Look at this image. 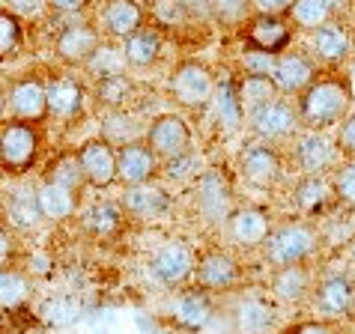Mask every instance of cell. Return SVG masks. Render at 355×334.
<instances>
[{
    "label": "cell",
    "instance_id": "51",
    "mask_svg": "<svg viewBox=\"0 0 355 334\" xmlns=\"http://www.w3.org/2000/svg\"><path fill=\"white\" fill-rule=\"evenodd\" d=\"M352 257H355V248H352Z\"/></svg>",
    "mask_w": 355,
    "mask_h": 334
},
{
    "label": "cell",
    "instance_id": "47",
    "mask_svg": "<svg viewBox=\"0 0 355 334\" xmlns=\"http://www.w3.org/2000/svg\"><path fill=\"white\" fill-rule=\"evenodd\" d=\"M48 6H54L57 12H78L87 6V0H48Z\"/></svg>",
    "mask_w": 355,
    "mask_h": 334
},
{
    "label": "cell",
    "instance_id": "32",
    "mask_svg": "<svg viewBox=\"0 0 355 334\" xmlns=\"http://www.w3.org/2000/svg\"><path fill=\"white\" fill-rule=\"evenodd\" d=\"M27 299H31V281L15 269H3V278H0V301H3V310L18 313L27 304Z\"/></svg>",
    "mask_w": 355,
    "mask_h": 334
},
{
    "label": "cell",
    "instance_id": "16",
    "mask_svg": "<svg viewBox=\"0 0 355 334\" xmlns=\"http://www.w3.org/2000/svg\"><path fill=\"white\" fill-rule=\"evenodd\" d=\"M98 48H102V39H98V30L93 24H69L66 30L57 36V54L72 66L90 63Z\"/></svg>",
    "mask_w": 355,
    "mask_h": 334
},
{
    "label": "cell",
    "instance_id": "30",
    "mask_svg": "<svg viewBox=\"0 0 355 334\" xmlns=\"http://www.w3.org/2000/svg\"><path fill=\"white\" fill-rule=\"evenodd\" d=\"M334 6H338V0H295V6L290 9L293 24L302 30H317V27L331 21Z\"/></svg>",
    "mask_w": 355,
    "mask_h": 334
},
{
    "label": "cell",
    "instance_id": "21",
    "mask_svg": "<svg viewBox=\"0 0 355 334\" xmlns=\"http://www.w3.org/2000/svg\"><path fill=\"white\" fill-rule=\"evenodd\" d=\"M275 81H278L281 90H287V93H304L308 87L317 81L313 78V66L308 57H302V54H281L278 57V66H275Z\"/></svg>",
    "mask_w": 355,
    "mask_h": 334
},
{
    "label": "cell",
    "instance_id": "34",
    "mask_svg": "<svg viewBox=\"0 0 355 334\" xmlns=\"http://www.w3.org/2000/svg\"><path fill=\"white\" fill-rule=\"evenodd\" d=\"M275 319L272 308L260 299H248L239 304V310H236V322H239V328L245 334H266Z\"/></svg>",
    "mask_w": 355,
    "mask_h": 334
},
{
    "label": "cell",
    "instance_id": "4",
    "mask_svg": "<svg viewBox=\"0 0 355 334\" xmlns=\"http://www.w3.org/2000/svg\"><path fill=\"white\" fill-rule=\"evenodd\" d=\"M215 84L212 72L197 60H185L176 66V72L171 75V96L185 107H206L215 99Z\"/></svg>",
    "mask_w": 355,
    "mask_h": 334
},
{
    "label": "cell",
    "instance_id": "49",
    "mask_svg": "<svg viewBox=\"0 0 355 334\" xmlns=\"http://www.w3.org/2000/svg\"><path fill=\"white\" fill-rule=\"evenodd\" d=\"M349 84H352V93H355V66H352V75H349Z\"/></svg>",
    "mask_w": 355,
    "mask_h": 334
},
{
    "label": "cell",
    "instance_id": "27",
    "mask_svg": "<svg viewBox=\"0 0 355 334\" xmlns=\"http://www.w3.org/2000/svg\"><path fill=\"white\" fill-rule=\"evenodd\" d=\"M123 54L125 60L132 66H150L159 60L162 54V36L159 30H150V27H144V30L132 33L129 39H123Z\"/></svg>",
    "mask_w": 355,
    "mask_h": 334
},
{
    "label": "cell",
    "instance_id": "13",
    "mask_svg": "<svg viewBox=\"0 0 355 334\" xmlns=\"http://www.w3.org/2000/svg\"><path fill=\"white\" fill-rule=\"evenodd\" d=\"M9 107H12L15 120L27 123H42L48 114V87L36 78H24V81L12 84L9 90Z\"/></svg>",
    "mask_w": 355,
    "mask_h": 334
},
{
    "label": "cell",
    "instance_id": "3",
    "mask_svg": "<svg viewBox=\"0 0 355 334\" xmlns=\"http://www.w3.org/2000/svg\"><path fill=\"white\" fill-rule=\"evenodd\" d=\"M313 251H317V233L308 224H284V227L272 230V236L266 239V260L275 269L304 263Z\"/></svg>",
    "mask_w": 355,
    "mask_h": 334
},
{
    "label": "cell",
    "instance_id": "39",
    "mask_svg": "<svg viewBox=\"0 0 355 334\" xmlns=\"http://www.w3.org/2000/svg\"><path fill=\"white\" fill-rule=\"evenodd\" d=\"M78 313H81V308H78V301L69 299V296H57V299L42 304V319L48 326H69V322L78 319Z\"/></svg>",
    "mask_w": 355,
    "mask_h": 334
},
{
    "label": "cell",
    "instance_id": "37",
    "mask_svg": "<svg viewBox=\"0 0 355 334\" xmlns=\"http://www.w3.org/2000/svg\"><path fill=\"white\" fill-rule=\"evenodd\" d=\"M48 179L60 182V185H66V188H72V191L81 188V182H87V176H84V167H81L78 152L75 155H60V159L51 164V173H48Z\"/></svg>",
    "mask_w": 355,
    "mask_h": 334
},
{
    "label": "cell",
    "instance_id": "28",
    "mask_svg": "<svg viewBox=\"0 0 355 334\" xmlns=\"http://www.w3.org/2000/svg\"><path fill=\"white\" fill-rule=\"evenodd\" d=\"M278 93H281V87L272 75H245L239 84V96H242V105L248 114L263 105H269L272 99H278Z\"/></svg>",
    "mask_w": 355,
    "mask_h": 334
},
{
    "label": "cell",
    "instance_id": "8",
    "mask_svg": "<svg viewBox=\"0 0 355 334\" xmlns=\"http://www.w3.org/2000/svg\"><path fill=\"white\" fill-rule=\"evenodd\" d=\"M248 116H251V129L260 137H266V141L290 137L295 132V125H299V120H302L299 111H293V105L284 102V99H272L269 105L251 111Z\"/></svg>",
    "mask_w": 355,
    "mask_h": 334
},
{
    "label": "cell",
    "instance_id": "42",
    "mask_svg": "<svg viewBox=\"0 0 355 334\" xmlns=\"http://www.w3.org/2000/svg\"><path fill=\"white\" fill-rule=\"evenodd\" d=\"M334 197L347 206H355V161L343 164L338 173H334Z\"/></svg>",
    "mask_w": 355,
    "mask_h": 334
},
{
    "label": "cell",
    "instance_id": "12",
    "mask_svg": "<svg viewBox=\"0 0 355 334\" xmlns=\"http://www.w3.org/2000/svg\"><path fill=\"white\" fill-rule=\"evenodd\" d=\"M227 230H230V239L239 245V248H260L266 245V239L272 236L269 227V215L257 206H245V209H236L230 218H227Z\"/></svg>",
    "mask_w": 355,
    "mask_h": 334
},
{
    "label": "cell",
    "instance_id": "38",
    "mask_svg": "<svg viewBox=\"0 0 355 334\" xmlns=\"http://www.w3.org/2000/svg\"><path fill=\"white\" fill-rule=\"evenodd\" d=\"M21 39H24V27L18 21V15L12 9H3L0 12V54H3V60L21 48Z\"/></svg>",
    "mask_w": 355,
    "mask_h": 334
},
{
    "label": "cell",
    "instance_id": "18",
    "mask_svg": "<svg viewBox=\"0 0 355 334\" xmlns=\"http://www.w3.org/2000/svg\"><path fill=\"white\" fill-rule=\"evenodd\" d=\"M84 107V87L75 78H54L48 84V114L54 120H75Z\"/></svg>",
    "mask_w": 355,
    "mask_h": 334
},
{
    "label": "cell",
    "instance_id": "31",
    "mask_svg": "<svg viewBox=\"0 0 355 334\" xmlns=\"http://www.w3.org/2000/svg\"><path fill=\"white\" fill-rule=\"evenodd\" d=\"M215 114H218V120L224 123V129H236V125L242 123L245 116V105H242V96H239V87L224 81L218 90H215Z\"/></svg>",
    "mask_w": 355,
    "mask_h": 334
},
{
    "label": "cell",
    "instance_id": "23",
    "mask_svg": "<svg viewBox=\"0 0 355 334\" xmlns=\"http://www.w3.org/2000/svg\"><path fill=\"white\" fill-rule=\"evenodd\" d=\"M352 36L340 21H329L313 30V51H317L325 63H340L349 57Z\"/></svg>",
    "mask_w": 355,
    "mask_h": 334
},
{
    "label": "cell",
    "instance_id": "6",
    "mask_svg": "<svg viewBox=\"0 0 355 334\" xmlns=\"http://www.w3.org/2000/svg\"><path fill=\"white\" fill-rule=\"evenodd\" d=\"M146 143L155 150L159 159H180V155L191 152V132L182 116L176 114H162L155 116L153 125L146 129Z\"/></svg>",
    "mask_w": 355,
    "mask_h": 334
},
{
    "label": "cell",
    "instance_id": "44",
    "mask_svg": "<svg viewBox=\"0 0 355 334\" xmlns=\"http://www.w3.org/2000/svg\"><path fill=\"white\" fill-rule=\"evenodd\" d=\"M338 146H340V150L347 152V155H355V114L343 120V125H340V137H338Z\"/></svg>",
    "mask_w": 355,
    "mask_h": 334
},
{
    "label": "cell",
    "instance_id": "35",
    "mask_svg": "<svg viewBox=\"0 0 355 334\" xmlns=\"http://www.w3.org/2000/svg\"><path fill=\"white\" fill-rule=\"evenodd\" d=\"M132 81L125 75H111V78H102L96 87V102L105 105V107H123L132 96Z\"/></svg>",
    "mask_w": 355,
    "mask_h": 334
},
{
    "label": "cell",
    "instance_id": "5",
    "mask_svg": "<svg viewBox=\"0 0 355 334\" xmlns=\"http://www.w3.org/2000/svg\"><path fill=\"white\" fill-rule=\"evenodd\" d=\"M150 272L159 283L167 287H180L197 272L194 251L185 242H164L159 251L150 254Z\"/></svg>",
    "mask_w": 355,
    "mask_h": 334
},
{
    "label": "cell",
    "instance_id": "48",
    "mask_svg": "<svg viewBox=\"0 0 355 334\" xmlns=\"http://www.w3.org/2000/svg\"><path fill=\"white\" fill-rule=\"evenodd\" d=\"M9 6H12V9H18V12H24V15H27V12L33 15L36 9L42 6V0H9Z\"/></svg>",
    "mask_w": 355,
    "mask_h": 334
},
{
    "label": "cell",
    "instance_id": "9",
    "mask_svg": "<svg viewBox=\"0 0 355 334\" xmlns=\"http://www.w3.org/2000/svg\"><path fill=\"white\" fill-rule=\"evenodd\" d=\"M340 152L343 150L338 146V141H329L322 132H313V129L308 134H302L299 143H295V161L311 176H320L329 170V167H334Z\"/></svg>",
    "mask_w": 355,
    "mask_h": 334
},
{
    "label": "cell",
    "instance_id": "26",
    "mask_svg": "<svg viewBox=\"0 0 355 334\" xmlns=\"http://www.w3.org/2000/svg\"><path fill=\"white\" fill-rule=\"evenodd\" d=\"M272 290H275V296L284 299V301H302V299L311 292L308 269H304L302 263H295V266H281V269H275Z\"/></svg>",
    "mask_w": 355,
    "mask_h": 334
},
{
    "label": "cell",
    "instance_id": "22",
    "mask_svg": "<svg viewBox=\"0 0 355 334\" xmlns=\"http://www.w3.org/2000/svg\"><path fill=\"white\" fill-rule=\"evenodd\" d=\"M352 299H355V290H352V281L347 274H329L317 290V304H320L322 313H329V317H343V313H349Z\"/></svg>",
    "mask_w": 355,
    "mask_h": 334
},
{
    "label": "cell",
    "instance_id": "36",
    "mask_svg": "<svg viewBox=\"0 0 355 334\" xmlns=\"http://www.w3.org/2000/svg\"><path fill=\"white\" fill-rule=\"evenodd\" d=\"M123 224V215L114 203H96L90 212H87V230L96 236H114Z\"/></svg>",
    "mask_w": 355,
    "mask_h": 334
},
{
    "label": "cell",
    "instance_id": "50",
    "mask_svg": "<svg viewBox=\"0 0 355 334\" xmlns=\"http://www.w3.org/2000/svg\"><path fill=\"white\" fill-rule=\"evenodd\" d=\"M191 334H215V331H206V328H203V331H191Z\"/></svg>",
    "mask_w": 355,
    "mask_h": 334
},
{
    "label": "cell",
    "instance_id": "33",
    "mask_svg": "<svg viewBox=\"0 0 355 334\" xmlns=\"http://www.w3.org/2000/svg\"><path fill=\"white\" fill-rule=\"evenodd\" d=\"M329 197H331V188L322 176H308V179H302L299 188H295V206H299L304 215L322 212Z\"/></svg>",
    "mask_w": 355,
    "mask_h": 334
},
{
    "label": "cell",
    "instance_id": "17",
    "mask_svg": "<svg viewBox=\"0 0 355 334\" xmlns=\"http://www.w3.org/2000/svg\"><path fill=\"white\" fill-rule=\"evenodd\" d=\"M197 283L200 290L206 292H215V290H230L236 281H239V266L230 254H221V251H209L197 260Z\"/></svg>",
    "mask_w": 355,
    "mask_h": 334
},
{
    "label": "cell",
    "instance_id": "2",
    "mask_svg": "<svg viewBox=\"0 0 355 334\" xmlns=\"http://www.w3.org/2000/svg\"><path fill=\"white\" fill-rule=\"evenodd\" d=\"M36 152H39V132L33 123L27 120L3 123V132H0V164H3V173L9 176L27 173L36 161Z\"/></svg>",
    "mask_w": 355,
    "mask_h": 334
},
{
    "label": "cell",
    "instance_id": "1",
    "mask_svg": "<svg viewBox=\"0 0 355 334\" xmlns=\"http://www.w3.org/2000/svg\"><path fill=\"white\" fill-rule=\"evenodd\" d=\"M352 102V84L347 78H317L299 99L302 123L313 132L331 129L334 123L347 120Z\"/></svg>",
    "mask_w": 355,
    "mask_h": 334
},
{
    "label": "cell",
    "instance_id": "24",
    "mask_svg": "<svg viewBox=\"0 0 355 334\" xmlns=\"http://www.w3.org/2000/svg\"><path fill=\"white\" fill-rule=\"evenodd\" d=\"M197 206H200V212L206 215L209 221H224L230 218V191H227V185L221 182V176L215 173H206L200 185H197Z\"/></svg>",
    "mask_w": 355,
    "mask_h": 334
},
{
    "label": "cell",
    "instance_id": "20",
    "mask_svg": "<svg viewBox=\"0 0 355 334\" xmlns=\"http://www.w3.org/2000/svg\"><path fill=\"white\" fill-rule=\"evenodd\" d=\"M212 319V301L206 290H189L173 301V322L185 331H203Z\"/></svg>",
    "mask_w": 355,
    "mask_h": 334
},
{
    "label": "cell",
    "instance_id": "40",
    "mask_svg": "<svg viewBox=\"0 0 355 334\" xmlns=\"http://www.w3.org/2000/svg\"><path fill=\"white\" fill-rule=\"evenodd\" d=\"M125 63H129V60H125L123 51L102 45V48H98V51L93 54V60L87 63V66H90L98 78H111V75H123V72H125Z\"/></svg>",
    "mask_w": 355,
    "mask_h": 334
},
{
    "label": "cell",
    "instance_id": "19",
    "mask_svg": "<svg viewBox=\"0 0 355 334\" xmlns=\"http://www.w3.org/2000/svg\"><path fill=\"white\" fill-rule=\"evenodd\" d=\"M102 27L111 36L129 39L132 33L144 30V9L135 0H107L102 9Z\"/></svg>",
    "mask_w": 355,
    "mask_h": 334
},
{
    "label": "cell",
    "instance_id": "45",
    "mask_svg": "<svg viewBox=\"0 0 355 334\" xmlns=\"http://www.w3.org/2000/svg\"><path fill=\"white\" fill-rule=\"evenodd\" d=\"M254 6H257L263 15H284L295 6V0H254Z\"/></svg>",
    "mask_w": 355,
    "mask_h": 334
},
{
    "label": "cell",
    "instance_id": "11",
    "mask_svg": "<svg viewBox=\"0 0 355 334\" xmlns=\"http://www.w3.org/2000/svg\"><path fill=\"white\" fill-rule=\"evenodd\" d=\"M116 170H120V182L125 185H141L159 170V155L150 143H123L116 150Z\"/></svg>",
    "mask_w": 355,
    "mask_h": 334
},
{
    "label": "cell",
    "instance_id": "46",
    "mask_svg": "<svg viewBox=\"0 0 355 334\" xmlns=\"http://www.w3.org/2000/svg\"><path fill=\"white\" fill-rule=\"evenodd\" d=\"M287 334H331V328L325 326V322H299V326H293Z\"/></svg>",
    "mask_w": 355,
    "mask_h": 334
},
{
    "label": "cell",
    "instance_id": "41",
    "mask_svg": "<svg viewBox=\"0 0 355 334\" xmlns=\"http://www.w3.org/2000/svg\"><path fill=\"white\" fill-rule=\"evenodd\" d=\"M281 54H269V51H257V48H245L242 51V69L245 75H275Z\"/></svg>",
    "mask_w": 355,
    "mask_h": 334
},
{
    "label": "cell",
    "instance_id": "10",
    "mask_svg": "<svg viewBox=\"0 0 355 334\" xmlns=\"http://www.w3.org/2000/svg\"><path fill=\"white\" fill-rule=\"evenodd\" d=\"M171 209V194L159 185L141 182V185H129L123 194V212L135 221H155L167 215Z\"/></svg>",
    "mask_w": 355,
    "mask_h": 334
},
{
    "label": "cell",
    "instance_id": "7",
    "mask_svg": "<svg viewBox=\"0 0 355 334\" xmlns=\"http://www.w3.org/2000/svg\"><path fill=\"white\" fill-rule=\"evenodd\" d=\"M78 159H81L84 176L93 188H105L120 179V170H116V150L111 146V141H87L81 150H78Z\"/></svg>",
    "mask_w": 355,
    "mask_h": 334
},
{
    "label": "cell",
    "instance_id": "29",
    "mask_svg": "<svg viewBox=\"0 0 355 334\" xmlns=\"http://www.w3.org/2000/svg\"><path fill=\"white\" fill-rule=\"evenodd\" d=\"M45 218L42 206H39V191L31 188H21L9 197V221L21 230H33L39 221Z\"/></svg>",
    "mask_w": 355,
    "mask_h": 334
},
{
    "label": "cell",
    "instance_id": "15",
    "mask_svg": "<svg viewBox=\"0 0 355 334\" xmlns=\"http://www.w3.org/2000/svg\"><path fill=\"white\" fill-rule=\"evenodd\" d=\"M242 176L257 188H272L281 179V155L266 143H254L242 152Z\"/></svg>",
    "mask_w": 355,
    "mask_h": 334
},
{
    "label": "cell",
    "instance_id": "43",
    "mask_svg": "<svg viewBox=\"0 0 355 334\" xmlns=\"http://www.w3.org/2000/svg\"><path fill=\"white\" fill-rule=\"evenodd\" d=\"M251 0H212V9L221 21H239Z\"/></svg>",
    "mask_w": 355,
    "mask_h": 334
},
{
    "label": "cell",
    "instance_id": "14",
    "mask_svg": "<svg viewBox=\"0 0 355 334\" xmlns=\"http://www.w3.org/2000/svg\"><path fill=\"white\" fill-rule=\"evenodd\" d=\"M293 30L287 21H281L278 15H257L251 18L248 27H245V42L248 48H257V51H269V54H284V48L290 45Z\"/></svg>",
    "mask_w": 355,
    "mask_h": 334
},
{
    "label": "cell",
    "instance_id": "25",
    "mask_svg": "<svg viewBox=\"0 0 355 334\" xmlns=\"http://www.w3.org/2000/svg\"><path fill=\"white\" fill-rule=\"evenodd\" d=\"M36 191H39V206H42L48 221H66L69 215L78 209V191L66 188L60 182L45 179Z\"/></svg>",
    "mask_w": 355,
    "mask_h": 334
}]
</instances>
